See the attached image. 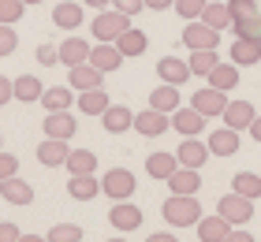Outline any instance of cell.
Listing matches in <instances>:
<instances>
[{"instance_id":"1","label":"cell","mask_w":261,"mask_h":242,"mask_svg":"<svg viewBox=\"0 0 261 242\" xmlns=\"http://www.w3.org/2000/svg\"><path fill=\"white\" fill-rule=\"evenodd\" d=\"M161 212L172 227H194L201 220V205H198L194 194H172V198L161 205Z\"/></svg>"},{"instance_id":"2","label":"cell","mask_w":261,"mask_h":242,"mask_svg":"<svg viewBox=\"0 0 261 242\" xmlns=\"http://www.w3.org/2000/svg\"><path fill=\"white\" fill-rule=\"evenodd\" d=\"M127 26H130V15H127V11H120V8H112V11L101 8L97 19L90 22V30H93V38H97V41H116Z\"/></svg>"},{"instance_id":"3","label":"cell","mask_w":261,"mask_h":242,"mask_svg":"<svg viewBox=\"0 0 261 242\" xmlns=\"http://www.w3.org/2000/svg\"><path fill=\"white\" fill-rule=\"evenodd\" d=\"M101 194L105 198H116V201L135 198V175H130L127 168H109L105 179H101Z\"/></svg>"},{"instance_id":"4","label":"cell","mask_w":261,"mask_h":242,"mask_svg":"<svg viewBox=\"0 0 261 242\" xmlns=\"http://www.w3.org/2000/svg\"><path fill=\"white\" fill-rule=\"evenodd\" d=\"M220 216L228 220L231 227H239V224H250V216H254V198H243V194H228V198H220Z\"/></svg>"},{"instance_id":"5","label":"cell","mask_w":261,"mask_h":242,"mask_svg":"<svg viewBox=\"0 0 261 242\" xmlns=\"http://www.w3.org/2000/svg\"><path fill=\"white\" fill-rule=\"evenodd\" d=\"M109 224L116 227V231L130 235V231H138V227L146 224V216H142V209H138V205H130V198H127V201H116V205H112Z\"/></svg>"},{"instance_id":"6","label":"cell","mask_w":261,"mask_h":242,"mask_svg":"<svg viewBox=\"0 0 261 242\" xmlns=\"http://www.w3.org/2000/svg\"><path fill=\"white\" fill-rule=\"evenodd\" d=\"M168 127H172L168 112H161V108H153V104H149V108H142V112L135 116V130H138L142 138H161Z\"/></svg>"},{"instance_id":"7","label":"cell","mask_w":261,"mask_h":242,"mask_svg":"<svg viewBox=\"0 0 261 242\" xmlns=\"http://www.w3.org/2000/svg\"><path fill=\"white\" fill-rule=\"evenodd\" d=\"M183 45L187 48H220V30H213L201 19H191L183 30Z\"/></svg>"},{"instance_id":"8","label":"cell","mask_w":261,"mask_h":242,"mask_svg":"<svg viewBox=\"0 0 261 242\" xmlns=\"http://www.w3.org/2000/svg\"><path fill=\"white\" fill-rule=\"evenodd\" d=\"M101 82H105V71H101V67H93L90 60H86V64L67 67V86L75 90V93H82V90H97Z\"/></svg>"},{"instance_id":"9","label":"cell","mask_w":261,"mask_h":242,"mask_svg":"<svg viewBox=\"0 0 261 242\" xmlns=\"http://www.w3.org/2000/svg\"><path fill=\"white\" fill-rule=\"evenodd\" d=\"M191 104L209 119V116H224V108H228V97H224V90H217V86H205V90H198V93L191 97Z\"/></svg>"},{"instance_id":"10","label":"cell","mask_w":261,"mask_h":242,"mask_svg":"<svg viewBox=\"0 0 261 242\" xmlns=\"http://www.w3.org/2000/svg\"><path fill=\"white\" fill-rule=\"evenodd\" d=\"M123 60H127V56L120 52V48H116V41H97V45L90 48V64H93V67H101L105 75H109V71H120Z\"/></svg>"},{"instance_id":"11","label":"cell","mask_w":261,"mask_h":242,"mask_svg":"<svg viewBox=\"0 0 261 242\" xmlns=\"http://www.w3.org/2000/svg\"><path fill=\"white\" fill-rule=\"evenodd\" d=\"M41 130H45V138H75L79 123H75V116H71L67 108H60V112H49V116H45Z\"/></svg>"},{"instance_id":"12","label":"cell","mask_w":261,"mask_h":242,"mask_svg":"<svg viewBox=\"0 0 261 242\" xmlns=\"http://www.w3.org/2000/svg\"><path fill=\"white\" fill-rule=\"evenodd\" d=\"M67 153H71L67 138H45V142L38 145V164H41V168H64Z\"/></svg>"},{"instance_id":"13","label":"cell","mask_w":261,"mask_h":242,"mask_svg":"<svg viewBox=\"0 0 261 242\" xmlns=\"http://www.w3.org/2000/svg\"><path fill=\"white\" fill-rule=\"evenodd\" d=\"M175 156H179V164H187V168H205V160L213 153H209V142H198V135H194V138H183L179 142Z\"/></svg>"},{"instance_id":"14","label":"cell","mask_w":261,"mask_h":242,"mask_svg":"<svg viewBox=\"0 0 261 242\" xmlns=\"http://www.w3.org/2000/svg\"><path fill=\"white\" fill-rule=\"evenodd\" d=\"M101 127L109 130V135H123V130L135 127V112L123 108V104H109V108L101 112Z\"/></svg>"},{"instance_id":"15","label":"cell","mask_w":261,"mask_h":242,"mask_svg":"<svg viewBox=\"0 0 261 242\" xmlns=\"http://www.w3.org/2000/svg\"><path fill=\"white\" fill-rule=\"evenodd\" d=\"M172 127L179 130L183 138H194V135H201V127H205V116H201L194 104L191 108H175L172 112Z\"/></svg>"},{"instance_id":"16","label":"cell","mask_w":261,"mask_h":242,"mask_svg":"<svg viewBox=\"0 0 261 242\" xmlns=\"http://www.w3.org/2000/svg\"><path fill=\"white\" fill-rule=\"evenodd\" d=\"M209 153L213 156H235L239 153V130L228 127V123H224L220 130H213L209 135Z\"/></svg>"},{"instance_id":"17","label":"cell","mask_w":261,"mask_h":242,"mask_svg":"<svg viewBox=\"0 0 261 242\" xmlns=\"http://www.w3.org/2000/svg\"><path fill=\"white\" fill-rule=\"evenodd\" d=\"M168 186H172V194H198V190H201V168L179 164V168L168 175Z\"/></svg>"},{"instance_id":"18","label":"cell","mask_w":261,"mask_h":242,"mask_svg":"<svg viewBox=\"0 0 261 242\" xmlns=\"http://www.w3.org/2000/svg\"><path fill=\"white\" fill-rule=\"evenodd\" d=\"M0 198L8 205H30L34 201V186L22 183L19 175H8V179H0Z\"/></svg>"},{"instance_id":"19","label":"cell","mask_w":261,"mask_h":242,"mask_svg":"<svg viewBox=\"0 0 261 242\" xmlns=\"http://www.w3.org/2000/svg\"><path fill=\"white\" fill-rule=\"evenodd\" d=\"M157 78L172 82V86H183V82L191 78V64H187V60H175V56H164V60H157Z\"/></svg>"},{"instance_id":"20","label":"cell","mask_w":261,"mask_h":242,"mask_svg":"<svg viewBox=\"0 0 261 242\" xmlns=\"http://www.w3.org/2000/svg\"><path fill=\"white\" fill-rule=\"evenodd\" d=\"M254 104L250 101H228V108H224V123L228 127H235V130H246L254 123Z\"/></svg>"},{"instance_id":"21","label":"cell","mask_w":261,"mask_h":242,"mask_svg":"<svg viewBox=\"0 0 261 242\" xmlns=\"http://www.w3.org/2000/svg\"><path fill=\"white\" fill-rule=\"evenodd\" d=\"M228 231H231V224L224 220L220 212H217V216H201V220H198V238H201V242H224V238H228Z\"/></svg>"},{"instance_id":"22","label":"cell","mask_w":261,"mask_h":242,"mask_svg":"<svg viewBox=\"0 0 261 242\" xmlns=\"http://www.w3.org/2000/svg\"><path fill=\"white\" fill-rule=\"evenodd\" d=\"M231 60H235L239 67H254V64H261V41L235 38V41H231Z\"/></svg>"},{"instance_id":"23","label":"cell","mask_w":261,"mask_h":242,"mask_svg":"<svg viewBox=\"0 0 261 242\" xmlns=\"http://www.w3.org/2000/svg\"><path fill=\"white\" fill-rule=\"evenodd\" d=\"M179 168V156L175 153H149V160H146V175L149 179H164L168 183V175Z\"/></svg>"},{"instance_id":"24","label":"cell","mask_w":261,"mask_h":242,"mask_svg":"<svg viewBox=\"0 0 261 242\" xmlns=\"http://www.w3.org/2000/svg\"><path fill=\"white\" fill-rule=\"evenodd\" d=\"M67 194H71L75 201H93V198L101 194V179H93V172H90V175H71Z\"/></svg>"},{"instance_id":"25","label":"cell","mask_w":261,"mask_h":242,"mask_svg":"<svg viewBox=\"0 0 261 242\" xmlns=\"http://www.w3.org/2000/svg\"><path fill=\"white\" fill-rule=\"evenodd\" d=\"M205 78H209V86H217V90L228 93V90L239 86V64H235V60H231V64H217Z\"/></svg>"},{"instance_id":"26","label":"cell","mask_w":261,"mask_h":242,"mask_svg":"<svg viewBox=\"0 0 261 242\" xmlns=\"http://www.w3.org/2000/svg\"><path fill=\"white\" fill-rule=\"evenodd\" d=\"M53 22L60 30H79L82 26V4H71V0H64V4L53 8Z\"/></svg>"},{"instance_id":"27","label":"cell","mask_w":261,"mask_h":242,"mask_svg":"<svg viewBox=\"0 0 261 242\" xmlns=\"http://www.w3.org/2000/svg\"><path fill=\"white\" fill-rule=\"evenodd\" d=\"M116 48H120L123 56H142V52H146V48H149V38H146V34H142V30L127 26V30L120 34V38H116Z\"/></svg>"},{"instance_id":"28","label":"cell","mask_w":261,"mask_h":242,"mask_svg":"<svg viewBox=\"0 0 261 242\" xmlns=\"http://www.w3.org/2000/svg\"><path fill=\"white\" fill-rule=\"evenodd\" d=\"M90 41H82V38H67L64 45H60V64H67V67H75V64H86L90 60Z\"/></svg>"},{"instance_id":"29","label":"cell","mask_w":261,"mask_h":242,"mask_svg":"<svg viewBox=\"0 0 261 242\" xmlns=\"http://www.w3.org/2000/svg\"><path fill=\"white\" fill-rule=\"evenodd\" d=\"M64 168H67L71 175H90V172H97V156H93L90 149H71L67 160H64Z\"/></svg>"},{"instance_id":"30","label":"cell","mask_w":261,"mask_h":242,"mask_svg":"<svg viewBox=\"0 0 261 242\" xmlns=\"http://www.w3.org/2000/svg\"><path fill=\"white\" fill-rule=\"evenodd\" d=\"M11 82H15V101H22V104L41 101V93H45L41 78H34V75H19V78H11Z\"/></svg>"},{"instance_id":"31","label":"cell","mask_w":261,"mask_h":242,"mask_svg":"<svg viewBox=\"0 0 261 242\" xmlns=\"http://www.w3.org/2000/svg\"><path fill=\"white\" fill-rule=\"evenodd\" d=\"M187 64H191V75L205 78L209 71L220 64V56H217V48H191V60H187Z\"/></svg>"},{"instance_id":"32","label":"cell","mask_w":261,"mask_h":242,"mask_svg":"<svg viewBox=\"0 0 261 242\" xmlns=\"http://www.w3.org/2000/svg\"><path fill=\"white\" fill-rule=\"evenodd\" d=\"M79 108H82V116H101L105 108H109V93L101 86L97 90H82L79 93Z\"/></svg>"},{"instance_id":"33","label":"cell","mask_w":261,"mask_h":242,"mask_svg":"<svg viewBox=\"0 0 261 242\" xmlns=\"http://www.w3.org/2000/svg\"><path fill=\"white\" fill-rule=\"evenodd\" d=\"M41 104L49 108V112L71 108V104H75V90H71V86H53V90H45V93H41Z\"/></svg>"},{"instance_id":"34","label":"cell","mask_w":261,"mask_h":242,"mask_svg":"<svg viewBox=\"0 0 261 242\" xmlns=\"http://www.w3.org/2000/svg\"><path fill=\"white\" fill-rule=\"evenodd\" d=\"M149 104L161 108V112H172V108H179V86H172V82H164L149 93Z\"/></svg>"},{"instance_id":"35","label":"cell","mask_w":261,"mask_h":242,"mask_svg":"<svg viewBox=\"0 0 261 242\" xmlns=\"http://www.w3.org/2000/svg\"><path fill=\"white\" fill-rule=\"evenodd\" d=\"M231 190L243 194V198H261V175H254V172H239V175L231 179Z\"/></svg>"},{"instance_id":"36","label":"cell","mask_w":261,"mask_h":242,"mask_svg":"<svg viewBox=\"0 0 261 242\" xmlns=\"http://www.w3.org/2000/svg\"><path fill=\"white\" fill-rule=\"evenodd\" d=\"M201 22H209L213 30L231 26V8H228V4H205V11H201Z\"/></svg>"},{"instance_id":"37","label":"cell","mask_w":261,"mask_h":242,"mask_svg":"<svg viewBox=\"0 0 261 242\" xmlns=\"http://www.w3.org/2000/svg\"><path fill=\"white\" fill-rule=\"evenodd\" d=\"M231 26H235V38H250V41H261V8L254 11V15H246V19H235Z\"/></svg>"},{"instance_id":"38","label":"cell","mask_w":261,"mask_h":242,"mask_svg":"<svg viewBox=\"0 0 261 242\" xmlns=\"http://www.w3.org/2000/svg\"><path fill=\"white\" fill-rule=\"evenodd\" d=\"M19 48V34H15V22H0V56H11Z\"/></svg>"},{"instance_id":"39","label":"cell","mask_w":261,"mask_h":242,"mask_svg":"<svg viewBox=\"0 0 261 242\" xmlns=\"http://www.w3.org/2000/svg\"><path fill=\"white\" fill-rule=\"evenodd\" d=\"M49 242H82V227L60 224V227H53V231H49Z\"/></svg>"},{"instance_id":"40","label":"cell","mask_w":261,"mask_h":242,"mask_svg":"<svg viewBox=\"0 0 261 242\" xmlns=\"http://www.w3.org/2000/svg\"><path fill=\"white\" fill-rule=\"evenodd\" d=\"M205 4H209V0H175V11H179L183 19H201Z\"/></svg>"},{"instance_id":"41","label":"cell","mask_w":261,"mask_h":242,"mask_svg":"<svg viewBox=\"0 0 261 242\" xmlns=\"http://www.w3.org/2000/svg\"><path fill=\"white\" fill-rule=\"evenodd\" d=\"M22 0H0V22H19L22 19Z\"/></svg>"},{"instance_id":"42","label":"cell","mask_w":261,"mask_h":242,"mask_svg":"<svg viewBox=\"0 0 261 242\" xmlns=\"http://www.w3.org/2000/svg\"><path fill=\"white\" fill-rule=\"evenodd\" d=\"M228 8H231V22H235V19L254 15V11H257L261 4H257V0H228Z\"/></svg>"},{"instance_id":"43","label":"cell","mask_w":261,"mask_h":242,"mask_svg":"<svg viewBox=\"0 0 261 242\" xmlns=\"http://www.w3.org/2000/svg\"><path fill=\"white\" fill-rule=\"evenodd\" d=\"M15 172H19V156L0 149V179H8V175H15Z\"/></svg>"},{"instance_id":"44","label":"cell","mask_w":261,"mask_h":242,"mask_svg":"<svg viewBox=\"0 0 261 242\" xmlns=\"http://www.w3.org/2000/svg\"><path fill=\"white\" fill-rule=\"evenodd\" d=\"M38 64H45V67L60 64V48H53V45H38Z\"/></svg>"},{"instance_id":"45","label":"cell","mask_w":261,"mask_h":242,"mask_svg":"<svg viewBox=\"0 0 261 242\" xmlns=\"http://www.w3.org/2000/svg\"><path fill=\"white\" fill-rule=\"evenodd\" d=\"M112 8H120V11H127V15H138V11L146 8V0H112Z\"/></svg>"},{"instance_id":"46","label":"cell","mask_w":261,"mask_h":242,"mask_svg":"<svg viewBox=\"0 0 261 242\" xmlns=\"http://www.w3.org/2000/svg\"><path fill=\"white\" fill-rule=\"evenodd\" d=\"M22 238V231L15 224H0V242H19Z\"/></svg>"},{"instance_id":"47","label":"cell","mask_w":261,"mask_h":242,"mask_svg":"<svg viewBox=\"0 0 261 242\" xmlns=\"http://www.w3.org/2000/svg\"><path fill=\"white\" fill-rule=\"evenodd\" d=\"M11 97H15V82H11V78H4V75H0V104H8V101H11Z\"/></svg>"},{"instance_id":"48","label":"cell","mask_w":261,"mask_h":242,"mask_svg":"<svg viewBox=\"0 0 261 242\" xmlns=\"http://www.w3.org/2000/svg\"><path fill=\"white\" fill-rule=\"evenodd\" d=\"M224 242H254V235L250 231H228V238Z\"/></svg>"},{"instance_id":"49","label":"cell","mask_w":261,"mask_h":242,"mask_svg":"<svg viewBox=\"0 0 261 242\" xmlns=\"http://www.w3.org/2000/svg\"><path fill=\"white\" fill-rule=\"evenodd\" d=\"M172 4H175V0H146L149 11H164V8H172Z\"/></svg>"},{"instance_id":"50","label":"cell","mask_w":261,"mask_h":242,"mask_svg":"<svg viewBox=\"0 0 261 242\" xmlns=\"http://www.w3.org/2000/svg\"><path fill=\"white\" fill-rule=\"evenodd\" d=\"M246 130H250V135H254V142L261 145V116H254V123H250V127H246Z\"/></svg>"},{"instance_id":"51","label":"cell","mask_w":261,"mask_h":242,"mask_svg":"<svg viewBox=\"0 0 261 242\" xmlns=\"http://www.w3.org/2000/svg\"><path fill=\"white\" fill-rule=\"evenodd\" d=\"M82 4H90V8H109L112 0H82Z\"/></svg>"},{"instance_id":"52","label":"cell","mask_w":261,"mask_h":242,"mask_svg":"<svg viewBox=\"0 0 261 242\" xmlns=\"http://www.w3.org/2000/svg\"><path fill=\"white\" fill-rule=\"evenodd\" d=\"M22 4H27V8H30V4H41V0H22Z\"/></svg>"},{"instance_id":"53","label":"cell","mask_w":261,"mask_h":242,"mask_svg":"<svg viewBox=\"0 0 261 242\" xmlns=\"http://www.w3.org/2000/svg\"><path fill=\"white\" fill-rule=\"evenodd\" d=\"M0 149H4V135H0Z\"/></svg>"}]
</instances>
